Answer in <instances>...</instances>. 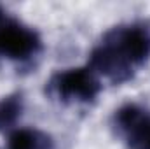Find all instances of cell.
<instances>
[{
	"label": "cell",
	"mask_w": 150,
	"mask_h": 149,
	"mask_svg": "<svg viewBox=\"0 0 150 149\" xmlns=\"http://www.w3.org/2000/svg\"><path fill=\"white\" fill-rule=\"evenodd\" d=\"M100 91L101 84L89 67L58 72L47 82V93L63 104H91Z\"/></svg>",
	"instance_id": "obj_2"
},
{
	"label": "cell",
	"mask_w": 150,
	"mask_h": 149,
	"mask_svg": "<svg viewBox=\"0 0 150 149\" xmlns=\"http://www.w3.org/2000/svg\"><path fill=\"white\" fill-rule=\"evenodd\" d=\"M0 126H2V121H0Z\"/></svg>",
	"instance_id": "obj_6"
},
{
	"label": "cell",
	"mask_w": 150,
	"mask_h": 149,
	"mask_svg": "<svg viewBox=\"0 0 150 149\" xmlns=\"http://www.w3.org/2000/svg\"><path fill=\"white\" fill-rule=\"evenodd\" d=\"M113 125L129 149H150V112L129 104L115 112Z\"/></svg>",
	"instance_id": "obj_4"
},
{
	"label": "cell",
	"mask_w": 150,
	"mask_h": 149,
	"mask_svg": "<svg viewBox=\"0 0 150 149\" xmlns=\"http://www.w3.org/2000/svg\"><path fill=\"white\" fill-rule=\"evenodd\" d=\"M40 47L42 40L37 32L11 18L0 7V58L25 62L35 56Z\"/></svg>",
	"instance_id": "obj_3"
},
{
	"label": "cell",
	"mask_w": 150,
	"mask_h": 149,
	"mask_svg": "<svg viewBox=\"0 0 150 149\" xmlns=\"http://www.w3.org/2000/svg\"><path fill=\"white\" fill-rule=\"evenodd\" d=\"M7 149H54L52 137L35 128H19L11 133Z\"/></svg>",
	"instance_id": "obj_5"
},
{
	"label": "cell",
	"mask_w": 150,
	"mask_h": 149,
	"mask_svg": "<svg viewBox=\"0 0 150 149\" xmlns=\"http://www.w3.org/2000/svg\"><path fill=\"white\" fill-rule=\"evenodd\" d=\"M150 58V27L131 23L107 32L89 56V69L115 84L133 79Z\"/></svg>",
	"instance_id": "obj_1"
}]
</instances>
